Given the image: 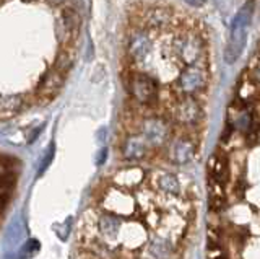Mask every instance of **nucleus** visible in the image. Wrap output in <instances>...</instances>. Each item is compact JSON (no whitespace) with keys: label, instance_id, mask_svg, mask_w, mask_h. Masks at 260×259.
<instances>
[{"label":"nucleus","instance_id":"obj_6","mask_svg":"<svg viewBox=\"0 0 260 259\" xmlns=\"http://www.w3.org/2000/svg\"><path fill=\"white\" fill-rule=\"evenodd\" d=\"M150 147L140 135H125L120 143L122 157L128 161H138L148 155Z\"/></svg>","mask_w":260,"mask_h":259},{"label":"nucleus","instance_id":"obj_7","mask_svg":"<svg viewBox=\"0 0 260 259\" xmlns=\"http://www.w3.org/2000/svg\"><path fill=\"white\" fill-rule=\"evenodd\" d=\"M143 169L138 166H127L122 168L112 176V184L120 186V188H128L132 189L143 181Z\"/></svg>","mask_w":260,"mask_h":259},{"label":"nucleus","instance_id":"obj_5","mask_svg":"<svg viewBox=\"0 0 260 259\" xmlns=\"http://www.w3.org/2000/svg\"><path fill=\"white\" fill-rule=\"evenodd\" d=\"M195 155V142L190 137H177L169 145V160L176 165H185Z\"/></svg>","mask_w":260,"mask_h":259},{"label":"nucleus","instance_id":"obj_3","mask_svg":"<svg viewBox=\"0 0 260 259\" xmlns=\"http://www.w3.org/2000/svg\"><path fill=\"white\" fill-rule=\"evenodd\" d=\"M207 82L208 72L202 62H197L192 66H185L179 72L173 83V90L177 96H195L203 92Z\"/></svg>","mask_w":260,"mask_h":259},{"label":"nucleus","instance_id":"obj_4","mask_svg":"<svg viewBox=\"0 0 260 259\" xmlns=\"http://www.w3.org/2000/svg\"><path fill=\"white\" fill-rule=\"evenodd\" d=\"M202 116H203V111L195 96H182V98H179L174 103L173 109H171V118H173V121L184 127L199 124Z\"/></svg>","mask_w":260,"mask_h":259},{"label":"nucleus","instance_id":"obj_1","mask_svg":"<svg viewBox=\"0 0 260 259\" xmlns=\"http://www.w3.org/2000/svg\"><path fill=\"white\" fill-rule=\"evenodd\" d=\"M78 0H0V121L60 93L81 41Z\"/></svg>","mask_w":260,"mask_h":259},{"label":"nucleus","instance_id":"obj_8","mask_svg":"<svg viewBox=\"0 0 260 259\" xmlns=\"http://www.w3.org/2000/svg\"><path fill=\"white\" fill-rule=\"evenodd\" d=\"M154 186L158 188V191L166 194H179V191H181V183L171 173H159L154 178Z\"/></svg>","mask_w":260,"mask_h":259},{"label":"nucleus","instance_id":"obj_9","mask_svg":"<svg viewBox=\"0 0 260 259\" xmlns=\"http://www.w3.org/2000/svg\"><path fill=\"white\" fill-rule=\"evenodd\" d=\"M216 259H226V257H224V256H218Z\"/></svg>","mask_w":260,"mask_h":259},{"label":"nucleus","instance_id":"obj_2","mask_svg":"<svg viewBox=\"0 0 260 259\" xmlns=\"http://www.w3.org/2000/svg\"><path fill=\"white\" fill-rule=\"evenodd\" d=\"M252 13H254V5L247 2L242 9L236 13V17L231 23L230 28V38H228V44L224 49V59L228 64H234L241 57L247 43V31L250 28Z\"/></svg>","mask_w":260,"mask_h":259}]
</instances>
